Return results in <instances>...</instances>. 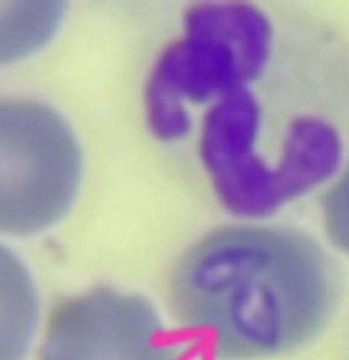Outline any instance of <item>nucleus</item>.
<instances>
[{
  "mask_svg": "<svg viewBox=\"0 0 349 360\" xmlns=\"http://www.w3.org/2000/svg\"><path fill=\"white\" fill-rule=\"evenodd\" d=\"M344 276L322 243L287 224L211 229L172 264V323L214 360L284 357L316 340L339 311Z\"/></svg>",
  "mask_w": 349,
  "mask_h": 360,
  "instance_id": "nucleus-1",
  "label": "nucleus"
},
{
  "mask_svg": "<svg viewBox=\"0 0 349 360\" xmlns=\"http://www.w3.org/2000/svg\"><path fill=\"white\" fill-rule=\"evenodd\" d=\"M242 88L199 116L197 157L220 206L263 221L332 181L344 158L339 127L318 109L270 104Z\"/></svg>",
  "mask_w": 349,
  "mask_h": 360,
  "instance_id": "nucleus-2",
  "label": "nucleus"
},
{
  "mask_svg": "<svg viewBox=\"0 0 349 360\" xmlns=\"http://www.w3.org/2000/svg\"><path fill=\"white\" fill-rule=\"evenodd\" d=\"M276 53V28L251 2L213 0L186 7L181 32L154 58L143 91L144 122L157 141L179 143L197 115L255 86Z\"/></svg>",
  "mask_w": 349,
  "mask_h": 360,
  "instance_id": "nucleus-3",
  "label": "nucleus"
},
{
  "mask_svg": "<svg viewBox=\"0 0 349 360\" xmlns=\"http://www.w3.org/2000/svg\"><path fill=\"white\" fill-rule=\"evenodd\" d=\"M81 178L79 141L62 112L41 98L0 95V239L55 227Z\"/></svg>",
  "mask_w": 349,
  "mask_h": 360,
  "instance_id": "nucleus-4",
  "label": "nucleus"
},
{
  "mask_svg": "<svg viewBox=\"0 0 349 360\" xmlns=\"http://www.w3.org/2000/svg\"><path fill=\"white\" fill-rule=\"evenodd\" d=\"M153 302L111 285L63 297L46 319L37 360H183Z\"/></svg>",
  "mask_w": 349,
  "mask_h": 360,
  "instance_id": "nucleus-5",
  "label": "nucleus"
},
{
  "mask_svg": "<svg viewBox=\"0 0 349 360\" xmlns=\"http://www.w3.org/2000/svg\"><path fill=\"white\" fill-rule=\"evenodd\" d=\"M39 333V294L30 269L0 239V360H27Z\"/></svg>",
  "mask_w": 349,
  "mask_h": 360,
  "instance_id": "nucleus-6",
  "label": "nucleus"
},
{
  "mask_svg": "<svg viewBox=\"0 0 349 360\" xmlns=\"http://www.w3.org/2000/svg\"><path fill=\"white\" fill-rule=\"evenodd\" d=\"M65 9L62 0H0V65L23 62L46 48Z\"/></svg>",
  "mask_w": 349,
  "mask_h": 360,
  "instance_id": "nucleus-7",
  "label": "nucleus"
},
{
  "mask_svg": "<svg viewBox=\"0 0 349 360\" xmlns=\"http://www.w3.org/2000/svg\"><path fill=\"white\" fill-rule=\"evenodd\" d=\"M322 217L330 243L349 255V155L323 192Z\"/></svg>",
  "mask_w": 349,
  "mask_h": 360,
  "instance_id": "nucleus-8",
  "label": "nucleus"
}]
</instances>
